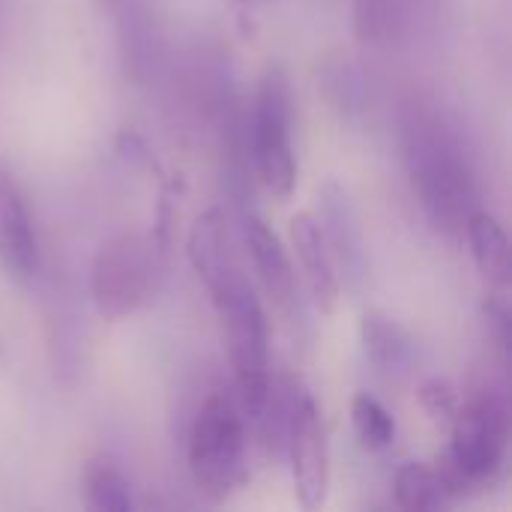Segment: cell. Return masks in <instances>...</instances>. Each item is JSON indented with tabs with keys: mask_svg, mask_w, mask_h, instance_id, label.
Wrapping results in <instances>:
<instances>
[{
	"mask_svg": "<svg viewBox=\"0 0 512 512\" xmlns=\"http://www.w3.org/2000/svg\"><path fill=\"white\" fill-rule=\"evenodd\" d=\"M405 165L429 216L456 231L477 213V186L468 156L450 126L426 108H408L402 123Z\"/></svg>",
	"mask_w": 512,
	"mask_h": 512,
	"instance_id": "6da1fadb",
	"label": "cell"
},
{
	"mask_svg": "<svg viewBox=\"0 0 512 512\" xmlns=\"http://www.w3.org/2000/svg\"><path fill=\"white\" fill-rule=\"evenodd\" d=\"M213 303L228 327V351H231V369H234V387H237L234 399L246 420L261 423V414L267 411V402L273 393L267 315L252 285L243 279V273L225 282L213 294Z\"/></svg>",
	"mask_w": 512,
	"mask_h": 512,
	"instance_id": "7a4b0ae2",
	"label": "cell"
},
{
	"mask_svg": "<svg viewBox=\"0 0 512 512\" xmlns=\"http://www.w3.org/2000/svg\"><path fill=\"white\" fill-rule=\"evenodd\" d=\"M189 471L198 492L225 501L246 474V417L234 396L216 393L201 408L189 435Z\"/></svg>",
	"mask_w": 512,
	"mask_h": 512,
	"instance_id": "3957f363",
	"label": "cell"
},
{
	"mask_svg": "<svg viewBox=\"0 0 512 512\" xmlns=\"http://www.w3.org/2000/svg\"><path fill=\"white\" fill-rule=\"evenodd\" d=\"M252 156L264 189L288 201L297 186V162L291 150V90L279 66L267 69L255 99L252 117Z\"/></svg>",
	"mask_w": 512,
	"mask_h": 512,
	"instance_id": "277c9868",
	"label": "cell"
},
{
	"mask_svg": "<svg viewBox=\"0 0 512 512\" xmlns=\"http://www.w3.org/2000/svg\"><path fill=\"white\" fill-rule=\"evenodd\" d=\"M156 285V258L144 237L120 234L108 240L90 267V294L96 312L108 321H120L138 312Z\"/></svg>",
	"mask_w": 512,
	"mask_h": 512,
	"instance_id": "5b68a950",
	"label": "cell"
},
{
	"mask_svg": "<svg viewBox=\"0 0 512 512\" xmlns=\"http://www.w3.org/2000/svg\"><path fill=\"white\" fill-rule=\"evenodd\" d=\"M507 450V408L492 390H477L453 417L450 459L468 483L492 477Z\"/></svg>",
	"mask_w": 512,
	"mask_h": 512,
	"instance_id": "8992f818",
	"label": "cell"
},
{
	"mask_svg": "<svg viewBox=\"0 0 512 512\" xmlns=\"http://www.w3.org/2000/svg\"><path fill=\"white\" fill-rule=\"evenodd\" d=\"M285 444L291 456L294 474V495L303 510H321L330 495V453H327V432L312 393L300 390L291 399Z\"/></svg>",
	"mask_w": 512,
	"mask_h": 512,
	"instance_id": "52a82bcc",
	"label": "cell"
},
{
	"mask_svg": "<svg viewBox=\"0 0 512 512\" xmlns=\"http://www.w3.org/2000/svg\"><path fill=\"white\" fill-rule=\"evenodd\" d=\"M246 249L252 255L255 273H258L267 297L273 300V306L282 315H294L300 309L294 267H291L279 237L273 234V228L261 216H255V213L246 216Z\"/></svg>",
	"mask_w": 512,
	"mask_h": 512,
	"instance_id": "ba28073f",
	"label": "cell"
},
{
	"mask_svg": "<svg viewBox=\"0 0 512 512\" xmlns=\"http://www.w3.org/2000/svg\"><path fill=\"white\" fill-rule=\"evenodd\" d=\"M291 249L300 261V270L306 276V285L318 303L321 312H333L339 300V273L336 261L330 255L327 237L321 231V222L312 213H297L288 225Z\"/></svg>",
	"mask_w": 512,
	"mask_h": 512,
	"instance_id": "9c48e42d",
	"label": "cell"
},
{
	"mask_svg": "<svg viewBox=\"0 0 512 512\" xmlns=\"http://www.w3.org/2000/svg\"><path fill=\"white\" fill-rule=\"evenodd\" d=\"M0 261L15 279L36 273V234L24 198L6 171L0 177Z\"/></svg>",
	"mask_w": 512,
	"mask_h": 512,
	"instance_id": "30bf717a",
	"label": "cell"
},
{
	"mask_svg": "<svg viewBox=\"0 0 512 512\" xmlns=\"http://www.w3.org/2000/svg\"><path fill=\"white\" fill-rule=\"evenodd\" d=\"M321 201V231L327 237L330 255L333 261L342 267V273L351 282H360L363 276V237H360V225L354 216V207L348 201V195L336 186L327 183L318 195Z\"/></svg>",
	"mask_w": 512,
	"mask_h": 512,
	"instance_id": "8fae6325",
	"label": "cell"
},
{
	"mask_svg": "<svg viewBox=\"0 0 512 512\" xmlns=\"http://www.w3.org/2000/svg\"><path fill=\"white\" fill-rule=\"evenodd\" d=\"M465 234H468L471 255H474V264L480 270V279L486 282V288L498 300H507L512 282V258L507 231L501 228V222L492 213H480L477 210L465 222Z\"/></svg>",
	"mask_w": 512,
	"mask_h": 512,
	"instance_id": "7c38bea8",
	"label": "cell"
},
{
	"mask_svg": "<svg viewBox=\"0 0 512 512\" xmlns=\"http://www.w3.org/2000/svg\"><path fill=\"white\" fill-rule=\"evenodd\" d=\"M189 258L198 273V279L207 285L210 294H216L225 282H231L240 270L231 261L228 252V234H225V219L219 210L204 213L189 234Z\"/></svg>",
	"mask_w": 512,
	"mask_h": 512,
	"instance_id": "4fadbf2b",
	"label": "cell"
},
{
	"mask_svg": "<svg viewBox=\"0 0 512 512\" xmlns=\"http://www.w3.org/2000/svg\"><path fill=\"white\" fill-rule=\"evenodd\" d=\"M360 336H363V348L366 357L372 360V366L387 375V378H402L411 372L414 366V342L411 336L387 315L369 312L360 324Z\"/></svg>",
	"mask_w": 512,
	"mask_h": 512,
	"instance_id": "5bb4252c",
	"label": "cell"
},
{
	"mask_svg": "<svg viewBox=\"0 0 512 512\" xmlns=\"http://www.w3.org/2000/svg\"><path fill=\"white\" fill-rule=\"evenodd\" d=\"M84 504L93 512H126L132 507L129 483L108 459H90L84 468Z\"/></svg>",
	"mask_w": 512,
	"mask_h": 512,
	"instance_id": "9a60e30c",
	"label": "cell"
},
{
	"mask_svg": "<svg viewBox=\"0 0 512 512\" xmlns=\"http://www.w3.org/2000/svg\"><path fill=\"white\" fill-rule=\"evenodd\" d=\"M396 504L408 512L441 510L447 504V489L438 471L426 468L423 462H408L396 471Z\"/></svg>",
	"mask_w": 512,
	"mask_h": 512,
	"instance_id": "2e32d148",
	"label": "cell"
},
{
	"mask_svg": "<svg viewBox=\"0 0 512 512\" xmlns=\"http://www.w3.org/2000/svg\"><path fill=\"white\" fill-rule=\"evenodd\" d=\"M351 420H354V432L360 438V444L372 453L387 450L396 438V423L390 417V411L369 393H357L351 402Z\"/></svg>",
	"mask_w": 512,
	"mask_h": 512,
	"instance_id": "e0dca14e",
	"label": "cell"
},
{
	"mask_svg": "<svg viewBox=\"0 0 512 512\" xmlns=\"http://www.w3.org/2000/svg\"><path fill=\"white\" fill-rule=\"evenodd\" d=\"M417 402L435 420H453L459 411V393L447 378H429L417 390Z\"/></svg>",
	"mask_w": 512,
	"mask_h": 512,
	"instance_id": "ac0fdd59",
	"label": "cell"
},
{
	"mask_svg": "<svg viewBox=\"0 0 512 512\" xmlns=\"http://www.w3.org/2000/svg\"><path fill=\"white\" fill-rule=\"evenodd\" d=\"M354 27L363 39H384L390 30V0H354Z\"/></svg>",
	"mask_w": 512,
	"mask_h": 512,
	"instance_id": "d6986e66",
	"label": "cell"
},
{
	"mask_svg": "<svg viewBox=\"0 0 512 512\" xmlns=\"http://www.w3.org/2000/svg\"><path fill=\"white\" fill-rule=\"evenodd\" d=\"M0 177H3V171H0Z\"/></svg>",
	"mask_w": 512,
	"mask_h": 512,
	"instance_id": "ffe728a7",
	"label": "cell"
}]
</instances>
